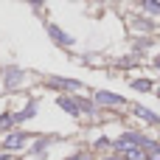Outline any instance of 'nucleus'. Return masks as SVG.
<instances>
[{
  "mask_svg": "<svg viewBox=\"0 0 160 160\" xmlns=\"http://www.w3.org/2000/svg\"><path fill=\"white\" fill-rule=\"evenodd\" d=\"M141 143H143V135L127 132V135H121V138L115 141V152H129V149H135V146H141Z\"/></svg>",
  "mask_w": 160,
  "mask_h": 160,
  "instance_id": "f257e3e1",
  "label": "nucleus"
},
{
  "mask_svg": "<svg viewBox=\"0 0 160 160\" xmlns=\"http://www.w3.org/2000/svg\"><path fill=\"white\" fill-rule=\"evenodd\" d=\"M96 101H98V104H124L121 96H115V93H104V90L96 93Z\"/></svg>",
  "mask_w": 160,
  "mask_h": 160,
  "instance_id": "f03ea898",
  "label": "nucleus"
},
{
  "mask_svg": "<svg viewBox=\"0 0 160 160\" xmlns=\"http://www.w3.org/2000/svg\"><path fill=\"white\" fill-rule=\"evenodd\" d=\"M48 34H51V37H53L56 42H62V45H70V42H73V39H70V37H68L65 31H59L56 25H48Z\"/></svg>",
  "mask_w": 160,
  "mask_h": 160,
  "instance_id": "7ed1b4c3",
  "label": "nucleus"
},
{
  "mask_svg": "<svg viewBox=\"0 0 160 160\" xmlns=\"http://www.w3.org/2000/svg\"><path fill=\"white\" fill-rule=\"evenodd\" d=\"M59 107H62L65 112H70V115H79V104H76L73 98H65V96H62V98H59Z\"/></svg>",
  "mask_w": 160,
  "mask_h": 160,
  "instance_id": "20e7f679",
  "label": "nucleus"
},
{
  "mask_svg": "<svg viewBox=\"0 0 160 160\" xmlns=\"http://www.w3.org/2000/svg\"><path fill=\"white\" fill-rule=\"evenodd\" d=\"M124 158H127V160H149V158H146V149H143V146H135V149L124 152Z\"/></svg>",
  "mask_w": 160,
  "mask_h": 160,
  "instance_id": "39448f33",
  "label": "nucleus"
},
{
  "mask_svg": "<svg viewBox=\"0 0 160 160\" xmlns=\"http://www.w3.org/2000/svg\"><path fill=\"white\" fill-rule=\"evenodd\" d=\"M22 143H25V138H22V135H8V138L3 141V146H6V149H20Z\"/></svg>",
  "mask_w": 160,
  "mask_h": 160,
  "instance_id": "423d86ee",
  "label": "nucleus"
},
{
  "mask_svg": "<svg viewBox=\"0 0 160 160\" xmlns=\"http://www.w3.org/2000/svg\"><path fill=\"white\" fill-rule=\"evenodd\" d=\"M135 115H138V118H143V121H149V124H155V121H158V115H155L152 110H146V107H135Z\"/></svg>",
  "mask_w": 160,
  "mask_h": 160,
  "instance_id": "0eeeda50",
  "label": "nucleus"
},
{
  "mask_svg": "<svg viewBox=\"0 0 160 160\" xmlns=\"http://www.w3.org/2000/svg\"><path fill=\"white\" fill-rule=\"evenodd\" d=\"M132 87H135V90H141V93H146V90H152V82H146V79H135V82H132Z\"/></svg>",
  "mask_w": 160,
  "mask_h": 160,
  "instance_id": "6e6552de",
  "label": "nucleus"
},
{
  "mask_svg": "<svg viewBox=\"0 0 160 160\" xmlns=\"http://www.w3.org/2000/svg\"><path fill=\"white\" fill-rule=\"evenodd\" d=\"M146 11L158 14V11H160V3H158V0H146Z\"/></svg>",
  "mask_w": 160,
  "mask_h": 160,
  "instance_id": "1a4fd4ad",
  "label": "nucleus"
},
{
  "mask_svg": "<svg viewBox=\"0 0 160 160\" xmlns=\"http://www.w3.org/2000/svg\"><path fill=\"white\" fill-rule=\"evenodd\" d=\"M11 121H14V115H0V127H11Z\"/></svg>",
  "mask_w": 160,
  "mask_h": 160,
  "instance_id": "9d476101",
  "label": "nucleus"
},
{
  "mask_svg": "<svg viewBox=\"0 0 160 160\" xmlns=\"http://www.w3.org/2000/svg\"><path fill=\"white\" fill-rule=\"evenodd\" d=\"M68 160H90L87 155H73V158H68Z\"/></svg>",
  "mask_w": 160,
  "mask_h": 160,
  "instance_id": "9b49d317",
  "label": "nucleus"
},
{
  "mask_svg": "<svg viewBox=\"0 0 160 160\" xmlns=\"http://www.w3.org/2000/svg\"><path fill=\"white\" fill-rule=\"evenodd\" d=\"M104 160H124V158H118V155H112V158H104Z\"/></svg>",
  "mask_w": 160,
  "mask_h": 160,
  "instance_id": "f8f14e48",
  "label": "nucleus"
},
{
  "mask_svg": "<svg viewBox=\"0 0 160 160\" xmlns=\"http://www.w3.org/2000/svg\"><path fill=\"white\" fill-rule=\"evenodd\" d=\"M28 3H34V6H39V3H42V0H28Z\"/></svg>",
  "mask_w": 160,
  "mask_h": 160,
  "instance_id": "ddd939ff",
  "label": "nucleus"
},
{
  "mask_svg": "<svg viewBox=\"0 0 160 160\" xmlns=\"http://www.w3.org/2000/svg\"><path fill=\"white\" fill-rule=\"evenodd\" d=\"M155 65H158V68H160V56H158V59H155Z\"/></svg>",
  "mask_w": 160,
  "mask_h": 160,
  "instance_id": "4468645a",
  "label": "nucleus"
},
{
  "mask_svg": "<svg viewBox=\"0 0 160 160\" xmlns=\"http://www.w3.org/2000/svg\"><path fill=\"white\" fill-rule=\"evenodd\" d=\"M158 96H160V84H158Z\"/></svg>",
  "mask_w": 160,
  "mask_h": 160,
  "instance_id": "2eb2a0df",
  "label": "nucleus"
}]
</instances>
